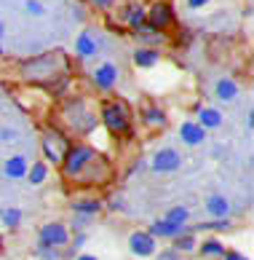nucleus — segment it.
Returning a JSON list of instances; mask_svg holds the SVG:
<instances>
[{
    "instance_id": "1",
    "label": "nucleus",
    "mask_w": 254,
    "mask_h": 260,
    "mask_svg": "<svg viewBox=\"0 0 254 260\" xmlns=\"http://www.w3.org/2000/svg\"><path fill=\"white\" fill-rule=\"evenodd\" d=\"M62 164H64V175L75 182H104L110 177V164L89 145L70 148Z\"/></svg>"
},
{
    "instance_id": "2",
    "label": "nucleus",
    "mask_w": 254,
    "mask_h": 260,
    "mask_svg": "<svg viewBox=\"0 0 254 260\" xmlns=\"http://www.w3.org/2000/svg\"><path fill=\"white\" fill-rule=\"evenodd\" d=\"M64 67H67V62L62 54H41L35 59L24 62L22 75L32 83H48V81H56V75L64 73Z\"/></svg>"
},
{
    "instance_id": "3",
    "label": "nucleus",
    "mask_w": 254,
    "mask_h": 260,
    "mask_svg": "<svg viewBox=\"0 0 254 260\" xmlns=\"http://www.w3.org/2000/svg\"><path fill=\"white\" fill-rule=\"evenodd\" d=\"M102 121L115 134H126L131 129V115H129V108L123 102H107L102 108Z\"/></svg>"
},
{
    "instance_id": "4",
    "label": "nucleus",
    "mask_w": 254,
    "mask_h": 260,
    "mask_svg": "<svg viewBox=\"0 0 254 260\" xmlns=\"http://www.w3.org/2000/svg\"><path fill=\"white\" fill-rule=\"evenodd\" d=\"M64 121L70 123V126L75 129V132H91L94 126H96V118H94V113L86 108L83 102H70L64 108Z\"/></svg>"
},
{
    "instance_id": "5",
    "label": "nucleus",
    "mask_w": 254,
    "mask_h": 260,
    "mask_svg": "<svg viewBox=\"0 0 254 260\" xmlns=\"http://www.w3.org/2000/svg\"><path fill=\"white\" fill-rule=\"evenodd\" d=\"M67 150H70V142L64 140V134H59V132H46L43 134V153L51 164H62Z\"/></svg>"
},
{
    "instance_id": "6",
    "label": "nucleus",
    "mask_w": 254,
    "mask_h": 260,
    "mask_svg": "<svg viewBox=\"0 0 254 260\" xmlns=\"http://www.w3.org/2000/svg\"><path fill=\"white\" fill-rule=\"evenodd\" d=\"M153 172H158V175H174L179 167H182V156L174 148H163L153 156Z\"/></svg>"
},
{
    "instance_id": "7",
    "label": "nucleus",
    "mask_w": 254,
    "mask_h": 260,
    "mask_svg": "<svg viewBox=\"0 0 254 260\" xmlns=\"http://www.w3.org/2000/svg\"><path fill=\"white\" fill-rule=\"evenodd\" d=\"M70 242V231L64 223H48L41 228V247H54L59 249Z\"/></svg>"
},
{
    "instance_id": "8",
    "label": "nucleus",
    "mask_w": 254,
    "mask_h": 260,
    "mask_svg": "<svg viewBox=\"0 0 254 260\" xmlns=\"http://www.w3.org/2000/svg\"><path fill=\"white\" fill-rule=\"evenodd\" d=\"M129 249L134 257H150L155 255V236L148 234V231H134V234L129 236Z\"/></svg>"
},
{
    "instance_id": "9",
    "label": "nucleus",
    "mask_w": 254,
    "mask_h": 260,
    "mask_svg": "<svg viewBox=\"0 0 254 260\" xmlns=\"http://www.w3.org/2000/svg\"><path fill=\"white\" fill-rule=\"evenodd\" d=\"M179 137H182L185 145L195 148V145H203V142H206V129H203L201 123H193V121H188V123H182Z\"/></svg>"
},
{
    "instance_id": "10",
    "label": "nucleus",
    "mask_w": 254,
    "mask_h": 260,
    "mask_svg": "<svg viewBox=\"0 0 254 260\" xmlns=\"http://www.w3.org/2000/svg\"><path fill=\"white\" fill-rule=\"evenodd\" d=\"M94 81L99 89H113L115 83H118V67H115L113 62H104L96 67V73H94Z\"/></svg>"
},
{
    "instance_id": "11",
    "label": "nucleus",
    "mask_w": 254,
    "mask_h": 260,
    "mask_svg": "<svg viewBox=\"0 0 254 260\" xmlns=\"http://www.w3.org/2000/svg\"><path fill=\"white\" fill-rule=\"evenodd\" d=\"M206 212H209L214 220H225V217L230 215V201L225 199V196H220V193H211L206 199Z\"/></svg>"
},
{
    "instance_id": "12",
    "label": "nucleus",
    "mask_w": 254,
    "mask_h": 260,
    "mask_svg": "<svg viewBox=\"0 0 254 260\" xmlns=\"http://www.w3.org/2000/svg\"><path fill=\"white\" fill-rule=\"evenodd\" d=\"M27 169H30V164H27L24 156H11L3 167V175L8 180H19V177H27Z\"/></svg>"
},
{
    "instance_id": "13",
    "label": "nucleus",
    "mask_w": 254,
    "mask_h": 260,
    "mask_svg": "<svg viewBox=\"0 0 254 260\" xmlns=\"http://www.w3.org/2000/svg\"><path fill=\"white\" fill-rule=\"evenodd\" d=\"M171 8L166 6V3H155L153 8H150V19L148 22L153 24V27H166V24H171Z\"/></svg>"
},
{
    "instance_id": "14",
    "label": "nucleus",
    "mask_w": 254,
    "mask_h": 260,
    "mask_svg": "<svg viewBox=\"0 0 254 260\" xmlns=\"http://www.w3.org/2000/svg\"><path fill=\"white\" fill-rule=\"evenodd\" d=\"M150 234L153 236H161V239H174V236L182 234V225H174V223H169V220H158V223L153 225Z\"/></svg>"
},
{
    "instance_id": "15",
    "label": "nucleus",
    "mask_w": 254,
    "mask_h": 260,
    "mask_svg": "<svg viewBox=\"0 0 254 260\" xmlns=\"http://www.w3.org/2000/svg\"><path fill=\"white\" fill-rule=\"evenodd\" d=\"M198 118H201V126H203V129H217V126H222V113L214 110V108H201Z\"/></svg>"
},
{
    "instance_id": "16",
    "label": "nucleus",
    "mask_w": 254,
    "mask_h": 260,
    "mask_svg": "<svg viewBox=\"0 0 254 260\" xmlns=\"http://www.w3.org/2000/svg\"><path fill=\"white\" fill-rule=\"evenodd\" d=\"M217 97H220L222 102H230V100H236V97H238V86H236V81H230V78H222V81L217 83Z\"/></svg>"
},
{
    "instance_id": "17",
    "label": "nucleus",
    "mask_w": 254,
    "mask_h": 260,
    "mask_svg": "<svg viewBox=\"0 0 254 260\" xmlns=\"http://www.w3.org/2000/svg\"><path fill=\"white\" fill-rule=\"evenodd\" d=\"M75 49H78V54H81V56H94L96 54V43H94L91 32H81V35H78Z\"/></svg>"
},
{
    "instance_id": "18",
    "label": "nucleus",
    "mask_w": 254,
    "mask_h": 260,
    "mask_svg": "<svg viewBox=\"0 0 254 260\" xmlns=\"http://www.w3.org/2000/svg\"><path fill=\"white\" fill-rule=\"evenodd\" d=\"M188 217H190V212L185 207H171L169 212H166L163 220H169V223H174V225H185V223H188Z\"/></svg>"
},
{
    "instance_id": "19",
    "label": "nucleus",
    "mask_w": 254,
    "mask_h": 260,
    "mask_svg": "<svg viewBox=\"0 0 254 260\" xmlns=\"http://www.w3.org/2000/svg\"><path fill=\"white\" fill-rule=\"evenodd\" d=\"M134 62L139 67H153L155 62H158V51H150V49H139L134 54Z\"/></svg>"
},
{
    "instance_id": "20",
    "label": "nucleus",
    "mask_w": 254,
    "mask_h": 260,
    "mask_svg": "<svg viewBox=\"0 0 254 260\" xmlns=\"http://www.w3.org/2000/svg\"><path fill=\"white\" fill-rule=\"evenodd\" d=\"M27 177H30L32 185H41V182L48 177V167L46 164H32V169H27Z\"/></svg>"
},
{
    "instance_id": "21",
    "label": "nucleus",
    "mask_w": 254,
    "mask_h": 260,
    "mask_svg": "<svg viewBox=\"0 0 254 260\" xmlns=\"http://www.w3.org/2000/svg\"><path fill=\"white\" fill-rule=\"evenodd\" d=\"M0 220L8 225V228H14V225H19L22 223V209H16V207H8V209H3L0 212Z\"/></svg>"
},
{
    "instance_id": "22",
    "label": "nucleus",
    "mask_w": 254,
    "mask_h": 260,
    "mask_svg": "<svg viewBox=\"0 0 254 260\" xmlns=\"http://www.w3.org/2000/svg\"><path fill=\"white\" fill-rule=\"evenodd\" d=\"M72 209L78 215H96L99 212V201H72Z\"/></svg>"
},
{
    "instance_id": "23",
    "label": "nucleus",
    "mask_w": 254,
    "mask_h": 260,
    "mask_svg": "<svg viewBox=\"0 0 254 260\" xmlns=\"http://www.w3.org/2000/svg\"><path fill=\"white\" fill-rule=\"evenodd\" d=\"M126 19H129V24H131V27H144V22H148V14H144L142 8H131Z\"/></svg>"
},
{
    "instance_id": "24",
    "label": "nucleus",
    "mask_w": 254,
    "mask_h": 260,
    "mask_svg": "<svg viewBox=\"0 0 254 260\" xmlns=\"http://www.w3.org/2000/svg\"><path fill=\"white\" fill-rule=\"evenodd\" d=\"M144 118H148V123H153V126H163L166 123V115L155 108H144Z\"/></svg>"
},
{
    "instance_id": "25",
    "label": "nucleus",
    "mask_w": 254,
    "mask_h": 260,
    "mask_svg": "<svg viewBox=\"0 0 254 260\" xmlns=\"http://www.w3.org/2000/svg\"><path fill=\"white\" fill-rule=\"evenodd\" d=\"M177 242H174V247H177V252H190V249L195 247V239L193 236H174Z\"/></svg>"
},
{
    "instance_id": "26",
    "label": "nucleus",
    "mask_w": 254,
    "mask_h": 260,
    "mask_svg": "<svg viewBox=\"0 0 254 260\" xmlns=\"http://www.w3.org/2000/svg\"><path fill=\"white\" fill-rule=\"evenodd\" d=\"M201 252H203V255H220V257H222L225 247H222L220 242H206V244L201 247Z\"/></svg>"
},
{
    "instance_id": "27",
    "label": "nucleus",
    "mask_w": 254,
    "mask_h": 260,
    "mask_svg": "<svg viewBox=\"0 0 254 260\" xmlns=\"http://www.w3.org/2000/svg\"><path fill=\"white\" fill-rule=\"evenodd\" d=\"M24 8H27L30 14H38V16H41V14H46V8H43L41 3H38V0H27V3H24Z\"/></svg>"
},
{
    "instance_id": "28",
    "label": "nucleus",
    "mask_w": 254,
    "mask_h": 260,
    "mask_svg": "<svg viewBox=\"0 0 254 260\" xmlns=\"http://www.w3.org/2000/svg\"><path fill=\"white\" fill-rule=\"evenodd\" d=\"M161 260H177V249H166V252H161Z\"/></svg>"
},
{
    "instance_id": "29",
    "label": "nucleus",
    "mask_w": 254,
    "mask_h": 260,
    "mask_svg": "<svg viewBox=\"0 0 254 260\" xmlns=\"http://www.w3.org/2000/svg\"><path fill=\"white\" fill-rule=\"evenodd\" d=\"M222 260H246V257L238 252H222Z\"/></svg>"
},
{
    "instance_id": "30",
    "label": "nucleus",
    "mask_w": 254,
    "mask_h": 260,
    "mask_svg": "<svg viewBox=\"0 0 254 260\" xmlns=\"http://www.w3.org/2000/svg\"><path fill=\"white\" fill-rule=\"evenodd\" d=\"M206 3H209V0H188V6H190V8H203Z\"/></svg>"
},
{
    "instance_id": "31",
    "label": "nucleus",
    "mask_w": 254,
    "mask_h": 260,
    "mask_svg": "<svg viewBox=\"0 0 254 260\" xmlns=\"http://www.w3.org/2000/svg\"><path fill=\"white\" fill-rule=\"evenodd\" d=\"M94 6H99V8H110L113 6V0H91Z\"/></svg>"
},
{
    "instance_id": "32",
    "label": "nucleus",
    "mask_w": 254,
    "mask_h": 260,
    "mask_svg": "<svg viewBox=\"0 0 254 260\" xmlns=\"http://www.w3.org/2000/svg\"><path fill=\"white\" fill-rule=\"evenodd\" d=\"M78 260H99V257H96V255H89V252H86V255H78Z\"/></svg>"
},
{
    "instance_id": "33",
    "label": "nucleus",
    "mask_w": 254,
    "mask_h": 260,
    "mask_svg": "<svg viewBox=\"0 0 254 260\" xmlns=\"http://www.w3.org/2000/svg\"><path fill=\"white\" fill-rule=\"evenodd\" d=\"M3 32H6V24H3V22H0V35H3Z\"/></svg>"
},
{
    "instance_id": "34",
    "label": "nucleus",
    "mask_w": 254,
    "mask_h": 260,
    "mask_svg": "<svg viewBox=\"0 0 254 260\" xmlns=\"http://www.w3.org/2000/svg\"><path fill=\"white\" fill-rule=\"evenodd\" d=\"M0 54H3V49H0Z\"/></svg>"
}]
</instances>
